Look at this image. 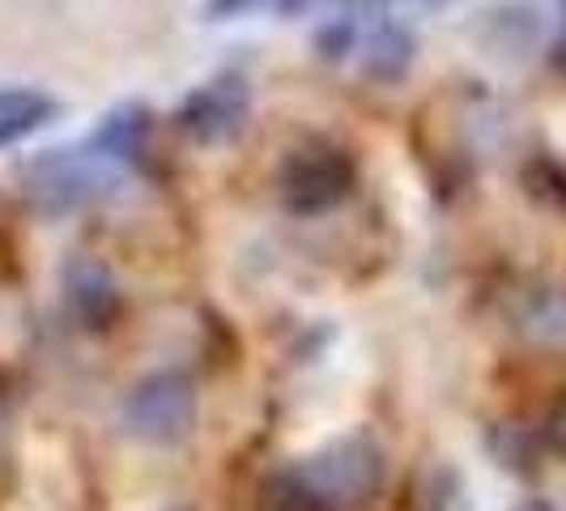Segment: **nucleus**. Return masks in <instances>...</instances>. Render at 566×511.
I'll use <instances>...</instances> for the list:
<instances>
[{
  "mask_svg": "<svg viewBox=\"0 0 566 511\" xmlns=\"http://www.w3.org/2000/svg\"><path fill=\"white\" fill-rule=\"evenodd\" d=\"M115 179V167L94 154L90 145H56L39 149L30 163H22V188L39 213H73L90 200L103 197V188Z\"/></svg>",
  "mask_w": 566,
  "mask_h": 511,
  "instance_id": "2",
  "label": "nucleus"
},
{
  "mask_svg": "<svg viewBox=\"0 0 566 511\" xmlns=\"http://www.w3.org/2000/svg\"><path fill=\"white\" fill-rule=\"evenodd\" d=\"M563 9H566V0H563Z\"/></svg>",
  "mask_w": 566,
  "mask_h": 511,
  "instance_id": "19",
  "label": "nucleus"
},
{
  "mask_svg": "<svg viewBox=\"0 0 566 511\" xmlns=\"http://www.w3.org/2000/svg\"><path fill=\"white\" fill-rule=\"evenodd\" d=\"M170 511H192V508H170Z\"/></svg>",
  "mask_w": 566,
  "mask_h": 511,
  "instance_id": "17",
  "label": "nucleus"
},
{
  "mask_svg": "<svg viewBox=\"0 0 566 511\" xmlns=\"http://www.w3.org/2000/svg\"><path fill=\"white\" fill-rule=\"evenodd\" d=\"M528 184H533V197L566 209V167L563 163H554V158H537V163L528 167Z\"/></svg>",
  "mask_w": 566,
  "mask_h": 511,
  "instance_id": "13",
  "label": "nucleus"
},
{
  "mask_svg": "<svg viewBox=\"0 0 566 511\" xmlns=\"http://www.w3.org/2000/svg\"><path fill=\"white\" fill-rule=\"evenodd\" d=\"M60 290H64V307L82 328H107L119 315V285L112 269L94 255H73L60 273Z\"/></svg>",
  "mask_w": 566,
  "mask_h": 511,
  "instance_id": "6",
  "label": "nucleus"
},
{
  "mask_svg": "<svg viewBox=\"0 0 566 511\" xmlns=\"http://www.w3.org/2000/svg\"><path fill=\"white\" fill-rule=\"evenodd\" d=\"M354 188V163L337 145H303L285 158L282 175H277V192L282 205L298 218H315L337 209L340 200Z\"/></svg>",
  "mask_w": 566,
  "mask_h": 511,
  "instance_id": "4",
  "label": "nucleus"
},
{
  "mask_svg": "<svg viewBox=\"0 0 566 511\" xmlns=\"http://www.w3.org/2000/svg\"><path fill=\"white\" fill-rule=\"evenodd\" d=\"M149 133H154V115L145 103H124V107H115L98 119V128L90 133V149L94 154H103L115 170L124 167V163H133V158H142L145 145H149Z\"/></svg>",
  "mask_w": 566,
  "mask_h": 511,
  "instance_id": "8",
  "label": "nucleus"
},
{
  "mask_svg": "<svg viewBox=\"0 0 566 511\" xmlns=\"http://www.w3.org/2000/svg\"><path fill=\"white\" fill-rule=\"evenodd\" d=\"M307 0H205L200 18L205 22H243V18H255V13H294Z\"/></svg>",
  "mask_w": 566,
  "mask_h": 511,
  "instance_id": "11",
  "label": "nucleus"
},
{
  "mask_svg": "<svg viewBox=\"0 0 566 511\" xmlns=\"http://www.w3.org/2000/svg\"><path fill=\"white\" fill-rule=\"evenodd\" d=\"M197 426V384L175 367L142 375L124 397V430L149 448H175Z\"/></svg>",
  "mask_w": 566,
  "mask_h": 511,
  "instance_id": "3",
  "label": "nucleus"
},
{
  "mask_svg": "<svg viewBox=\"0 0 566 511\" xmlns=\"http://www.w3.org/2000/svg\"><path fill=\"white\" fill-rule=\"evenodd\" d=\"M388 482V452L370 430H345L290 469V499L303 511H363Z\"/></svg>",
  "mask_w": 566,
  "mask_h": 511,
  "instance_id": "1",
  "label": "nucleus"
},
{
  "mask_svg": "<svg viewBox=\"0 0 566 511\" xmlns=\"http://www.w3.org/2000/svg\"><path fill=\"white\" fill-rule=\"evenodd\" d=\"M175 119L197 145L234 142L252 119V82L243 73H218L179 103Z\"/></svg>",
  "mask_w": 566,
  "mask_h": 511,
  "instance_id": "5",
  "label": "nucleus"
},
{
  "mask_svg": "<svg viewBox=\"0 0 566 511\" xmlns=\"http://www.w3.org/2000/svg\"><path fill=\"white\" fill-rule=\"evenodd\" d=\"M541 439H545V448H549V452L566 456V393L549 405L545 426H541Z\"/></svg>",
  "mask_w": 566,
  "mask_h": 511,
  "instance_id": "14",
  "label": "nucleus"
},
{
  "mask_svg": "<svg viewBox=\"0 0 566 511\" xmlns=\"http://www.w3.org/2000/svg\"><path fill=\"white\" fill-rule=\"evenodd\" d=\"M60 103L48 90L34 85H0V149L27 142L30 133L48 128L56 119Z\"/></svg>",
  "mask_w": 566,
  "mask_h": 511,
  "instance_id": "9",
  "label": "nucleus"
},
{
  "mask_svg": "<svg viewBox=\"0 0 566 511\" xmlns=\"http://www.w3.org/2000/svg\"><path fill=\"white\" fill-rule=\"evenodd\" d=\"M418 56V34L392 13H370L358 34V69L370 82H400Z\"/></svg>",
  "mask_w": 566,
  "mask_h": 511,
  "instance_id": "7",
  "label": "nucleus"
},
{
  "mask_svg": "<svg viewBox=\"0 0 566 511\" xmlns=\"http://www.w3.org/2000/svg\"><path fill=\"white\" fill-rule=\"evenodd\" d=\"M418 9H448V4H455V0H413Z\"/></svg>",
  "mask_w": 566,
  "mask_h": 511,
  "instance_id": "16",
  "label": "nucleus"
},
{
  "mask_svg": "<svg viewBox=\"0 0 566 511\" xmlns=\"http://www.w3.org/2000/svg\"><path fill=\"white\" fill-rule=\"evenodd\" d=\"M511 511H558V508H554L549 499H537V494H533V499H520Z\"/></svg>",
  "mask_w": 566,
  "mask_h": 511,
  "instance_id": "15",
  "label": "nucleus"
},
{
  "mask_svg": "<svg viewBox=\"0 0 566 511\" xmlns=\"http://www.w3.org/2000/svg\"><path fill=\"white\" fill-rule=\"evenodd\" d=\"M515 328L537 345H566V285H533L515 303Z\"/></svg>",
  "mask_w": 566,
  "mask_h": 511,
  "instance_id": "10",
  "label": "nucleus"
},
{
  "mask_svg": "<svg viewBox=\"0 0 566 511\" xmlns=\"http://www.w3.org/2000/svg\"><path fill=\"white\" fill-rule=\"evenodd\" d=\"M0 430H4V418H0Z\"/></svg>",
  "mask_w": 566,
  "mask_h": 511,
  "instance_id": "18",
  "label": "nucleus"
},
{
  "mask_svg": "<svg viewBox=\"0 0 566 511\" xmlns=\"http://www.w3.org/2000/svg\"><path fill=\"white\" fill-rule=\"evenodd\" d=\"M430 511H473L469 486L460 478V469L443 465V469L434 473V482H430Z\"/></svg>",
  "mask_w": 566,
  "mask_h": 511,
  "instance_id": "12",
  "label": "nucleus"
}]
</instances>
